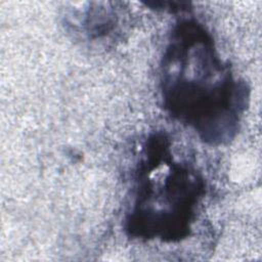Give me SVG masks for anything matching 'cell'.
<instances>
[{"mask_svg":"<svg viewBox=\"0 0 262 262\" xmlns=\"http://www.w3.org/2000/svg\"><path fill=\"white\" fill-rule=\"evenodd\" d=\"M163 76L164 96L174 116L192 125L206 140L230 137L237 122L239 90L201 28L181 27L176 32Z\"/></svg>","mask_w":262,"mask_h":262,"instance_id":"obj_1","label":"cell"},{"mask_svg":"<svg viewBox=\"0 0 262 262\" xmlns=\"http://www.w3.org/2000/svg\"><path fill=\"white\" fill-rule=\"evenodd\" d=\"M148 176L138 190L136 208L130 219L133 235L163 241L180 239L187 234L192 208L203 191L198 175L177 164Z\"/></svg>","mask_w":262,"mask_h":262,"instance_id":"obj_2","label":"cell"}]
</instances>
